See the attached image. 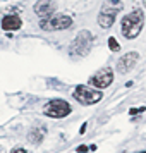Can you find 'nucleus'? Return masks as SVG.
Masks as SVG:
<instances>
[{
    "label": "nucleus",
    "instance_id": "nucleus-1",
    "mask_svg": "<svg viewBox=\"0 0 146 153\" xmlns=\"http://www.w3.org/2000/svg\"><path fill=\"white\" fill-rule=\"evenodd\" d=\"M143 24H145V14L143 10H132L131 14H127L122 17V26H120V33L124 38L127 40H134L136 36L141 33L143 29Z\"/></svg>",
    "mask_w": 146,
    "mask_h": 153
},
{
    "label": "nucleus",
    "instance_id": "nucleus-2",
    "mask_svg": "<svg viewBox=\"0 0 146 153\" xmlns=\"http://www.w3.org/2000/svg\"><path fill=\"white\" fill-rule=\"evenodd\" d=\"M93 45H95V36L91 35L88 29H83L76 35L74 42L70 43L69 53L72 57H86L91 52Z\"/></svg>",
    "mask_w": 146,
    "mask_h": 153
},
{
    "label": "nucleus",
    "instance_id": "nucleus-3",
    "mask_svg": "<svg viewBox=\"0 0 146 153\" xmlns=\"http://www.w3.org/2000/svg\"><path fill=\"white\" fill-rule=\"evenodd\" d=\"M70 26H72V17L62 12H55L40 21V28L43 31H60V29H69Z\"/></svg>",
    "mask_w": 146,
    "mask_h": 153
},
{
    "label": "nucleus",
    "instance_id": "nucleus-4",
    "mask_svg": "<svg viewBox=\"0 0 146 153\" xmlns=\"http://www.w3.org/2000/svg\"><path fill=\"white\" fill-rule=\"evenodd\" d=\"M72 97L76 98V102H79L81 105H95L103 98V93L100 90L91 88V86H76Z\"/></svg>",
    "mask_w": 146,
    "mask_h": 153
},
{
    "label": "nucleus",
    "instance_id": "nucleus-5",
    "mask_svg": "<svg viewBox=\"0 0 146 153\" xmlns=\"http://www.w3.org/2000/svg\"><path fill=\"white\" fill-rule=\"evenodd\" d=\"M45 115H48L52 119H62V117H67L72 108H70V105L65 102V100H60V98H57V100H52L48 103L45 105Z\"/></svg>",
    "mask_w": 146,
    "mask_h": 153
},
{
    "label": "nucleus",
    "instance_id": "nucleus-6",
    "mask_svg": "<svg viewBox=\"0 0 146 153\" xmlns=\"http://www.w3.org/2000/svg\"><path fill=\"white\" fill-rule=\"evenodd\" d=\"M112 81H113V71L110 67H103L90 77V86L95 90H103L110 86Z\"/></svg>",
    "mask_w": 146,
    "mask_h": 153
},
{
    "label": "nucleus",
    "instance_id": "nucleus-7",
    "mask_svg": "<svg viewBox=\"0 0 146 153\" xmlns=\"http://www.w3.org/2000/svg\"><path fill=\"white\" fill-rule=\"evenodd\" d=\"M138 60H139L138 52H127V53H124V55L117 60L115 71H117L119 74H125V72H129V71L134 69V65L138 64Z\"/></svg>",
    "mask_w": 146,
    "mask_h": 153
},
{
    "label": "nucleus",
    "instance_id": "nucleus-8",
    "mask_svg": "<svg viewBox=\"0 0 146 153\" xmlns=\"http://www.w3.org/2000/svg\"><path fill=\"white\" fill-rule=\"evenodd\" d=\"M55 9H57V4L53 0H38L35 4V7H33V10H35L36 16H40L42 19H45L48 16L55 14Z\"/></svg>",
    "mask_w": 146,
    "mask_h": 153
},
{
    "label": "nucleus",
    "instance_id": "nucleus-9",
    "mask_svg": "<svg viewBox=\"0 0 146 153\" xmlns=\"http://www.w3.org/2000/svg\"><path fill=\"white\" fill-rule=\"evenodd\" d=\"M21 26L22 21L17 14H7L2 19V29H5V31H17Z\"/></svg>",
    "mask_w": 146,
    "mask_h": 153
},
{
    "label": "nucleus",
    "instance_id": "nucleus-10",
    "mask_svg": "<svg viewBox=\"0 0 146 153\" xmlns=\"http://www.w3.org/2000/svg\"><path fill=\"white\" fill-rule=\"evenodd\" d=\"M124 7V4L120 2V0H107L103 5H102V10H100V14H105V16H115L119 14V10H122Z\"/></svg>",
    "mask_w": 146,
    "mask_h": 153
},
{
    "label": "nucleus",
    "instance_id": "nucleus-11",
    "mask_svg": "<svg viewBox=\"0 0 146 153\" xmlns=\"http://www.w3.org/2000/svg\"><path fill=\"white\" fill-rule=\"evenodd\" d=\"M113 21H115V17H113V16H105V14L98 16V24H100V28H103V29L112 28Z\"/></svg>",
    "mask_w": 146,
    "mask_h": 153
},
{
    "label": "nucleus",
    "instance_id": "nucleus-12",
    "mask_svg": "<svg viewBox=\"0 0 146 153\" xmlns=\"http://www.w3.org/2000/svg\"><path fill=\"white\" fill-rule=\"evenodd\" d=\"M43 134H45V129H33L31 131V134H29V141L31 143H35V145H40L43 141Z\"/></svg>",
    "mask_w": 146,
    "mask_h": 153
},
{
    "label": "nucleus",
    "instance_id": "nucleus-13",
    "mask_svg": "<svg viewBox=\"0 0 146 153\" xmlns=\"http://www.w3.org/2000/svg\"><path fill=\"white\" fill-rule=\"evenodd\" d=\"M108 47H110L112 52H119V50H120V45L117 43V40H115L113 36H110V38H108Z\"/></svg>",
    "mask_w": 146,
    "mask_h": 153
},
{
    "label": "nucleus",
    "instance_id": "nucleus-14",
    "mask_svg": "<svg viewBox=\"0 0 146 153\" xmlns=\"http://www.w3.org/2000/svg\"><path fill=\"white\" fill-rule=\"evenodd\" d=\"M146 108L145 107H139V108H131V110H129V114H131V115H134V114H141V112H145Z\"/></svg>",
    "mask_w": 146,
    "mask_h": 153
},
{
    "label": "nucleus",
    "instance_id": "nucleus-15",
    "mask_svg": "<svg viewBox=\"0 0 146 153\" xmlns=\"http://www.w3.org/2000/svg\"><path fill=\"white\" fill-rule=\"evenodd\" d=\"M76 150H77V153H86L88 150H90V148H88V146H84V145H79Z\"/></svg>",
    "mask_w": 146,
    "mask_h": 153
},
{
    "label": "nucleus",
    "instance_id": "nucleus-16",
    "mask_svg": "<svg viewBox=\"0 0 146 153\" xmlns=\"http://www.w3.org/2000/svg\"><path fill=\"white\" fill-rule=\"evenodd\" d=\"M10 153H26V150H24V148H14Z\"/></svg>",
    "mask_w": 146,
    "mask_h": 153
},
{
    "label": "nucleus",
    "instance_id": "nucleus-17",
    "mask_svg": "<svg viewBox=\"0 0 146 153\" xmlns=\"http://www.w3.org/2000/svg\"><path fill=\"white\" fill-rule=\"evenodd\" d=\"M84 131H86V124L81 126V129H79V134H84Z\"/></svg>",
    "mask_w": 146,
    "mask_h": 153
},
{
    "label": "nucleus",
    "instance_id": "nucleus-18",
    "mask_svg": "<svg viewBox=\"0 0 146 153\" xmlns=\"http://www.w3.org/2000/svg\"><path fill=\"white\" fill-rule=\"evenodd\" d=\"M141 153H146V152H141Z\"/></svg>",
    "mask_w": 146,
    "mask_h": 153
}]
</instances>
